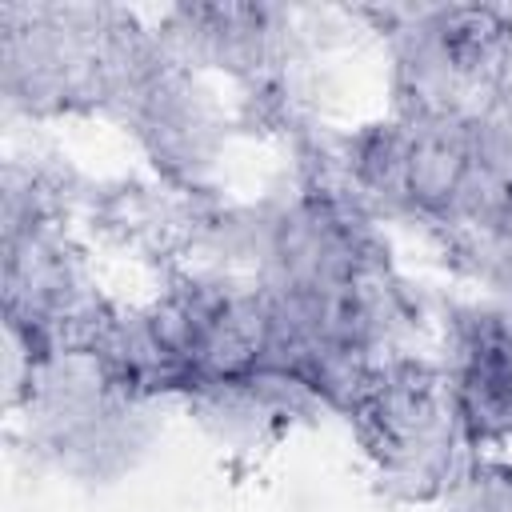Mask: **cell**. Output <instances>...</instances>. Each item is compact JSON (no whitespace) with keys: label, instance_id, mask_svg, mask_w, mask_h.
Masks as SVG:
<instances>
[{"label":"cell","instance_id":"6da1fadb","mask_svg":"<svg viewBox=\"0 0 512 512\" xmlns=\"http://www.w3.org/2000/svg\"><path fill=\"white\" fill-rule=\"evenodd\" d=\"M0 32L4 88L28 108L124 100L152 52L112 8L8 4Z\"/></svg>","mask_w":512,"mask_h":512},{"label":"cell","instance_id":"7a4b0ae2","mask_svg":"<svg viewBox=\"0 0 512 512\" xmlns=\"http://www.w3.org/2000/svg\"><path fill=\"white\" fill-rule=\"evenodd\" d=\"M376 476L404 500L452 492L468 448L444 368L420 360H380L360 384L352 408Z\"/></svg>","mask_w":512,"mask_h":512},{"label":"cell","instance_id":"3957f363","mask_svg":"<svg viewBox=\"0 0 512 512\" xmlns=\"http://www.w3.org/2000/svg\"><path fill=\"white\" fill-rule=\"evenodd\" d=\"M456 416L468 448H488L512 436V324L508 316L472 312L456 328L448 368Z\"/></svg>","mask_w":512,"mask_h":512},{"label":"cell","instance_id":"277c9868","mask_svg":"<svg viewBox=\"0 0 512 512\" xmlns=\"http://www.w3.org/2000/svg\"><path fill=\"white\" fill-rule=\"evenodd\" d=\"M448 512H512V468L508 464H464L448 492Z\"/></svg>","mask_w":512,"mask_h":512}]
</instances>
